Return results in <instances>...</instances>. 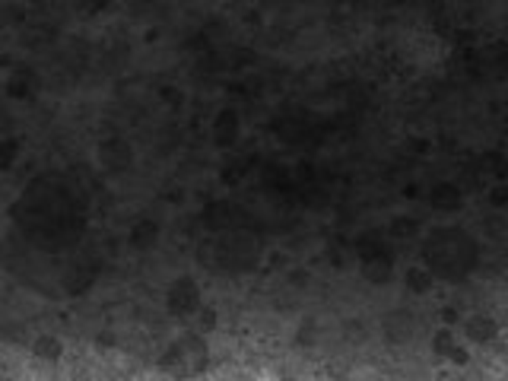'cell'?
I'll list each match as a JSON object with an SVG mask.
<instances>
[{"instance_id":"1","label":"cell","mask_w":508,"mask_h":381,"mask_svg":"<svg viewBox=\"0 0 508 381\" xmlns=\"http://www.w3.org/2000/svg\"><path fill=\"white\" fill-rule=\"evenodd\" d=\"M471 337H477V340H489V337H493V324L489 321H473L471 324Z\"/></svg>"}]
</instances>
